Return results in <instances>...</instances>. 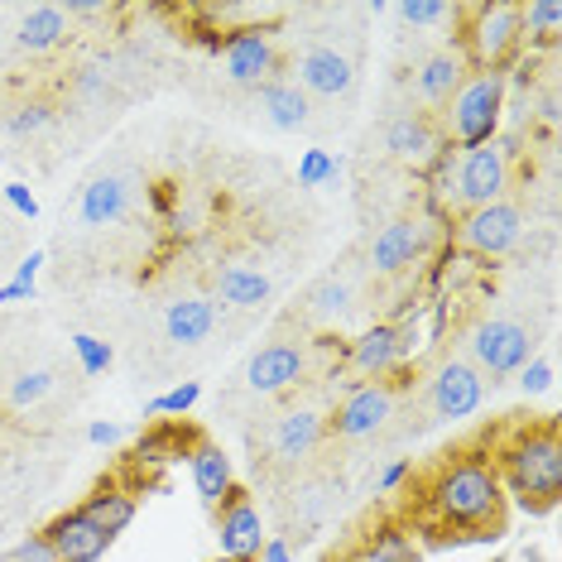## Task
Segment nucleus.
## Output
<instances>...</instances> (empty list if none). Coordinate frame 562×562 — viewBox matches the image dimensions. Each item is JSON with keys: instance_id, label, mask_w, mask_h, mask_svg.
Listing matches in <instances>:
<instances>
[{"instance_id": "obj_39", "label": "nucleus", "mask_w": 562, "mask_h": 562, "mask_svg": "<svg viewBox=\"0 0 562 562\" xmlns=\"http://www.w3.org/2000/svg\"><path fill=\"white\" fill-rule=\"evenodd\" d=\"M0 193H5L10 212L30 216V222H34V216H40V198H34V193H30V188H24V183H5V188H0Z\"/></svg>"}, {"instance_id": "obj_18", "label": "nucleus", "mask_w": 562, "mask_h": 562, "mask_svg": "<svg viewBox=\"0 0 562 562\" xmlns=\"http://www.w3.org/2000/svg\"><path fill=\"white\" fill-rule=\"evenodd\" d=\"M188 476H193V491L207 509H216L226 495L236 491L232 457H226L216 442H193V452H188Z\"/></svg>"}, {"instance_id": "obj_23", "label": "nucleus", "mask_w": 562, "mask_h": 562, "mask_svg": "<svg viewBox=\"0 0 562 562\" xmlns=\"http://www.w3.org/2000/svg\"><path fill=\"white\" fill-rule=\"evenodd\" d=\"M164 331L173 347H198L216 331V303L212 299H173L164 313Z\"/></svg>"}, {"instance_id": "obj_11", "label": "nucleus", "mask_w": 562, "mask_h": 562, "mask_svg": "<svg viewBox=\"0 0 562 562\" xmlns=\"http://www.w3.org/2000/svg\"><path fill=\"white\" fill-rule=\"evenodd\" d=\"M216 58H222L226 78L240 82V87H260L274 78L279 68V54H274V40L265 30H232L216 48Z\"/></svg>"}, {"instance_id": "obj_34", "label": "nucleus", "mask_w": 562, "mask_h": 562, "mask_svg": "<svg viewBox=\"0 0 562 562\" xmlns=\"http://www.w3.org/2000/svg\"><path fill=\"white\" fill-rule=\"evenodd\" d=\"M48 125H54V106H48V101H24L15 116L5 121V131L15 135V139H24V135H40V131H48Z\"/></svg>"}, {"instance_id": "obj_44", "label": "nucleus", "mask_w": 562, "mask_h": 562, "mask_svg": "<svg viewBox=\"0 0 562 562\" xmlns=\"http://www.w3.org/2000/svg\"><path fill=\"white\" fill-rule=\"evenodd\" d=\"M10 303H34V284H20V279H10V284L0 289V308H10Z\"/></svg>"}, {"instance_id": "obj_47", "label": "nucleus", "mask_w": 562, "mask_h": 562, "mask_svg": "<svg viewBox=\"0 0 562 562\" xmlns=\"http://www.w3.org/2000/svg\"><path fill=\"white\" fill-rule=\"evenodd\" d=\"M212 562H240V558H222V553H216V558H212Z\"/></svg>"}, {"instance_id": "obj_5", "label": "nucleus", "mask_w": 562, "mask_h": 562, "mask_svg": "<svg viewBox=\"0 0 562 562\" xmlns=\"http://www.w3.org/2000/svg\"><path fill=\"white\" fill-rule=\"evenodd\" d=\"M509 183H515V155H509L505 139H491V145L457 155L452 173H447V198L462 212H476V207L501 202L509 193Z\"/></svg>"}, {"instance_id": "obj_15", "label": "nucleus", "mask_w": 562, "mask_h": 562, "mask_svg": "<svg viewBox=\"0 0 562 562\" xmlns=\"http://www.w3.org/2000/svg\"><path fill=\"white\" fill-rule=\"evenodd\" d=\"M44 539L54 548V562H101L111 548V539L82 515V509H63V515H54L44 524Z\"/></svg>"}, {"instance_id": "obj_46", "label": "nucleus", "mask_w": 562, "mask_h": 562, "mask_svg": "<svg viewBox=\"0 0 562 562\" xmlns=\"http://www.w3.org/2000/svg\"><path fill=\"white\" fill-rule=\"evenodd\" d=\"M558 116H562V111H558V92H548V97H543V121L558 125Z\"/></svg>"}, {"instance_id": "obj_30", "label": "nucleus", "mask_w": 562, "mask_h": 562, "mask_svg": "<svg viewBox=\"0 0 562 562\" xmlns=\"http://www.w3.org/2000/svg\"><path fill=\"white\" fill-rule=\"evenodd\" d=\"M394 15H400L408 30H432V24H442V20H457L462 10L447 5V0H404V5H394Z\"/></svg>"}, {"instance_id": "obj_42", "label": "nucleus", "mask_w": 562, "mask_h": 562, "mask_svg": "<svg viewBox=\"0 0 562 562\" xmlns=\"http://www.w3.org/2000/svg\"><path fill=\"white\" fill-rule=\"evenodd\" d=\"M44 260H48L44 250H30V255H24V260L15 265V279H20V284H34V279H40V270H44Z\"/></svg>"}, {"instance_id": "obj_10", "label": "nucleus", "mask_w": 562, "mask_h": 562, "mask_svg": "<svg viewBox=\"0 0 562 562\" xmlns=\"http://www.w3.org/2000/svg\"><path fill=\"white\" fill-rule=\"evenodd\" d=\"M265 519H260V505L250 495L232 491L222 505H216V548L222 558H240V562H260V548H265Z\"/></svg>"}, {"instance_id": "obj_35", "label": "nucleus", "mask_w": 562, "mask_h": 562, "mask_svg": "<svg viewBox=\"0 0 562 562\" xmlns=\"http://www.w3.org/2000/svg\"><path fill=\"white\" fill-rule=\"evenodd\" d=\"M351 308V284L347 279H323V284L313 289V313L317 317H341Z\"/></svg>"}, {"instance_id": "obj_41", "label": "nucleus", "mask_w": 562, "mask_h": 562, "mask_svg": "<svg viewBox=\"0 0 562 562\" xmlns=\"http://www.w3.org/2000/svg\"><path fill=\"white\" fill-rule=\"evenodd\" d=\"M106 0H68V10H63V15L68 20H97V15H106Z\"/></svg>"}, {"instance_id": "obj_20", "label": "nucleus", "mask_w": 562, "mask_h": 562, "mask_svg": "<svg viewBox=\"0 0 562 562\" xmlns=\"http://www.w3.org/2000/svg\"><path fill=\"white\" fill-rule=\"evenodd\" d=\"M125 212H131V183H125V178L106 173V178H92V183L82 188V202H78L82 226L106 232V226L125 222Z\"/></svg>"}, {"instance_id": "obj_13", "label": "nucleus", "mask_w": 562, "mask_h": 562, "mask_svg": "<svg viewBox=\"0 0 562 562\" xmlns=\"http://www.w3.org/2000/svg\"><path fill=\"white\" fill-rule=\"evenodd\" d=\"M299 92L303 97H347L351 87H356V63L341 54V48H331V44H313V48H303L299 54Z\"/></svg>"}, {"instance_id": "obj_32", "label": "nucleus", "mask_w": 562, "mask_h": 562, "mask_svg": "<svg viewBox=\"0 0 562 562\" xmlns=\"http://www.w3.org/2000/svg\"><path fill=\"white\" fill-rule=\"evenodd\" d=\"M72 356H78L82 375H106L111 361H116V351H111L101 337H92V331H78V337H72Z\"/></svg>"}, {"instance_id": "obj_36", "label": "nucleus", "mask_w": 562, "mask_h": 562, "mask_svg": "<svg viewBox=\"0 0 562 562\" xmlns=\"http://www.w3.org/2000/svg\"><path fill=\"white\" fill-rule=\"evenodd\" d=\"M375 562H418V548H414V539L408 533H400V529H385L375 539V553H370Z\"/></svg>"}, {"instance_id": "obj_48", "label": "nucleus", "mask_w": 562, "mask_h": 562, "mask_svg": "<svg viewBox=\"0 0 562 562\" xmlns=\"http://www.w3.org/2000/svg\"><path fill=\"white\" fill-rule=\"evenodd\" d=\"M524 562H533V558H524Z\"/></svg>"}, {"instance_id": "obj_12", "label": "nucleus", "mask_w": 562, "mask_h": 562, "mask_svg": "<svg viewBox=\"0 0 562 562\" xmlns=\"http://www.w3.org/2000/svg\"><path fill=\"white\" fill-rule=\"evenodd\" d=\"M308 375V351L303 341H270L246 361V390L250 394H284L293 385H303Z\"/></svg>"}, {"instance_id": "obj_22", "label": "nucleus", "mask_w": 562, "mask_h": 562, "mask_svg": "<svg viewBox=\"0 0 562 562\" xmlns=\"http://www.w3.org/2000/svg\"><path fill=\"white\" fill-rule=\"evenodd\" d=\"M87 519L97 524L101 533H106L111 543H116V533H125L131 529V519H135V509H139V501H135V491H125V485H97L92 495H87V501L78 505Z\"/></svg>"}, {"instance_id": "obj_29", "label": "nucleus", "mask_w": 562, "mask_h": 562, "mask_svg": "<svg viewBox=\"0 0 562 562\" xmlns=\"http://www.w3.org/2000/svg\"><path fill=\"white\" fill-rule=\"evenodd\" d=\"M198 400H202V385H198V380H183V385L164 390L159 400H149L145 414H149V418H188V414L198 408Z\"/></svg>"}, {"instance_id": "obj_27", "label": "nucleus", "mask_w": 562, "mask_h": 562, "mask_svg": "<svg viewBox=\"0 0 562 562\" xmlns=\"http://www.w3.org/2000/svg\"><path fill=\"white\" fill-rule=\"evenodd\" d=\"M216 299L232 303V308H260L270 299V279L260 270H250V265H226L216 274Z\"/></svg>"}, {"instance_id": "obj_33", "label": "nucleus", "mask_w": 562, "mask_h": 562, "mask_svg": "<svg viewBox=\"0 0 562 562\" xmlns=\"http://www.w3.org/2000/svg\"><path fill=\"white\" fill-rule=\"evenodd\" d=\"M337 173H341V164L327 155V149H308V155L299 159V183L303 188H327V183H337Z\"/></svg>"}, {"instance_id": "obj_43", "label": "nucleus", "mask_w": 562, "mask_h": 562, "mask_svg": "<svg viewBox=\"0 0 562 562\" xmlns=\"http://www.w3.org/2000/svg\"><path fill=\"white\" fill-rule=\"evenodd\" d=\"M408 471H414V462H390L385 471H380V491H385V495L400 491V485L408 481Z\"/></svg>"}, {"instance_id": "obj_28", "label": "nucleus", "mask_w": 562, "mask_h": 562, "mask_svg": "<svg viewBox=\"0 0 562 562\" xmlns=\"http://www.w3.org/2000/svg\"><path fill=\"white\" fill-rule=\"evenodd\" d=\"M519 20H524V44L553 48L562 30V0H529V5H519Z\"/></svg>"}, {"instance_id": "obj_2", "label": "nucleus", "mask_w": 562, "mask_h": 562, "mask_svg": "<svg viewBox=\"0 0 562 562\" xmlns=\"http://www.w3.org/2000/svg\"><path fill=\"white\" fill-rule=\"evenodd\" d=\"M495 476L505 485V501L515 495L519 509L548 515L562 501V438L558 424H529L495 452Z\"/></svg>"}, {"instance_id": "obj_17", "label": "nucleus", "mask_w": 562, "mask_h": 562, "mask_svg": "<svg viewBox=\"0 0 562 562\" xmlns=\"http://www.w3.org/2000/svg\"><path fill=\"white\" fill-rule=\"evenodd\" d=\"M323 438H327L323 414H313V408H289L270 432V452H274V462H303V457H313L317 447H323Z\"/></svg>"}, {"instance_id": "obj_21", "label": "nucleus", "mask_w": 562, "mask_h": 562, "mask_svg": "<svg viewBox=\"0 0 562 562\" xmlns=\"http://www.w3.org/2000/svg\"><path fill=\"white\" fill-rule=\"evenodd\" d=\"M471 63L462 58V48H438L432 58H424V68L414 72L418 82V97L428 101V106H447V101L457 97V87L467 82Z\"/></svg>"}, {"instance_id": "obj_8", "label": "nucleus", "mask_w": 562, "mask_h": 562, "mask_svg": "<svg viewBox=\"0 0 562 562\" xmlns=\"http://www.w3.org/2000/svg\"><path fill=\"white\" fill-rule=\"evenodd\" d=\"M390 418H394V385L366 380V385H356L347 400L337 404V414L327 418V432L331 438H370V432H380Z\"/></svg>"}, {"instance_id": "obj_19", "label": "nucleus", "mask_w": 562, "mask_h": 562, "mask_svg": "<svg viewBox=\"0 0 562 562\" xmlns=\"http://www.w3.org/2000/svg\"><path fill=\"white\" fill-rule=\"evenodd\" d=\"M442 145H447L442 131L424 116V111H404V116H394L390 131H385V149L404 164H424V159L438 155Z\"/></svg>"}, {"instance_id": "obj_9", "label": "nucleus", "mask_w": 562, "mask_h": 562, "mask_svg": "<svg viewBox=\"0 0 562 562\" xmlns=\"http://www.w3.org/2000/svg\"><path fill=\"white\" fill-rule=\"evenodd\" d=\"M485 400V375L471 361H442L428 380V404L442 424H457V418H471Z\"/></svg>"}, {"instance_id": "obj_1", "label": "nucleus", "mask_w": 562, "mask_h": 562, "mask_svg": "<svg viewBox=\"0 0 562 562\" xmlns=\"http://www.w3.org/2000/svg\"><path fill=\"white\" fill-rule=\"evenodd\" d=\"M424 505L442 529H457L452 543H495L505 533V485L495 476V462L481 452L442 462Z\"/></svg>"}, {"instance_id": "obj_24", "label": "nucleus", "mask_w": 562, "mask_h": 562, "mask_svg": "<svg viewBox=\"0 0 562 562\" xmlns=\"http://www.w3.org/2000/svg\"><path fill=\"white\" fill-rule=\"evenodd\" d=\"M63 40H68V15H63V5H34V10H24L15 24V44L24 54H54Z\"/></svg>"}, {"instance_id": "obj_38", "label": "nucleus", "mask_w": 562, "mask_h": 562, "mask_svg": "<svg viewBox=\"0 0 562 562\" xmlns=\"http://www.w3.org/2000/svg\"><path fill=\"white\" fill-rule=\"evenodd\" d=\"M5 562H54V548H48L44 529H40V533H24V539L5 553Z\"/></svg>"}, {"instance_id": "obj_6", "label": "nucleus", "mask_w": 562, "mask_h": 562, "mask_svg": "<svg viewBox=\"0 0 562 562\" xmlns=\"http://www.w3.org/2000/svg\"><path fill=\"white\" fill-rule=\"evenodd\" d=\"M467 347H471V366L481 375H519V366L533 361V331L515 323V317H481L476 327L467 331Z\"/></svg>"}, {"instance_id": "obj_31", "label": "nucleus", "mask_w": 562, "mask_h": 562, "mask_svg": "<svg viewBox=\"0 0 562 562\" xmlns=\"http://www.w3.org/2000/svg\"><path fill=\"white\" fill-rule=\"evenodd\" d=\"M54 390V370H20L15 380H10V408H30V404H40L44 394Z\"/></svg>"}, {"instance_id": "obj_25", "label": "nucleus", "mask_w": 562, "mask_h": 562, "mask_svg": "<svg viewBox=\"0 0 562 562\" xmlns=\"http://www.w3.org/2000/svg\"><path fill=\"white\" fill-rule=\"evenodd\" d=\"M260 111H265V121H270L274 131H303L313 106L293 82L270 78V82H260Z\"/></svg>"}, {"instance_id": "obj_37", "label": "nucleus", "mask_w": 562, "mask_h": 562, "mask_svg": "<svg viewBox=\"0 0 562 562\" xmlns=\"http://www.w3.org/2000/svg\"><path fill=\"white\" fill-rule=\"evenodd\" d=\"M553 380H558V370H553L548 356H533L529 366H519V390L524 394H548L553 390Z\"/></svg>"}, {"instance_id": "obj_16", "label": "nucleus", "mask_w": 562, "mask_h": 562, "mask_svg": "<svg viewBox=\"0 0 562 562\" xmlns=\"http://www.w3.org/2000/svg\"><path fill=\"white\" fill-rule=\"evenodd\" d=\"M418 347V337L408 327H394V323H380V327H366L361 337L351 341V366L361 370V375L370 380H380V375H390L394 366L404 361L408 351Z\"/></svg>"}, {"instance_id": "obj_4", "label": "nucleus", "mask_w": 562, "mask_h": 562, "mask_svg": "<svg viewBox=\"0 0 562 562\" xmlns=\"http://www.w3.org/2000/svg\"><path fill=\"white\" fill-rule=\"evenodd\" d=\"M457 48L471 63V72H505L524 48L519 5H509V0H481V5H471Z\"/></svg>"}, {"instance_id": "obj_45", "label": "nucleus", "mask_w": 562, "mask_h": 562, "mask_svg": "<svg viewBox=\"0 0 562 562\" xmlns=\"http://www.w3.org/2000/svg\"><path fill=\"white\" fill-rule=\"evenodd\" d=\"M260 562H293V548L284 539H265L260 548Z\"/></svg>"}, {"instance_id": "obj_26", "label": "nucleus", "mask_w": 562, "mask_h": 562, "mask_svg": "<svg viewBox=\"0 0 562 562\" xmlns=\"http://www.w3.org/2000/svg\"><path fill=\"white\" fill-rule=\"evenodd\" d=\"M188 452H193V447H188V428L183 424H159V428L139 432V442L131 447V462L145 471V467H164V462L188 457Z\"/></svg>"}, {"instance_id": "obj_40", "label": "nucleus", "mask_w": 562, "mask_h": 562, "mask_svg": "<svg viewBox=\"0 0 562 562\" xmlns=\"http://www.w3.org/2000/svg\"><path fill=\"white\" fill-rule=\"evenodd\" d=\"M121 438H125V428L111 424V418H97V424L87 428V442H92V447H116Z\"/></svg>"}, {"instance_id": "obj_14", "label": "nucleus", "mask_w": 562, "mask_h": 562, "mask_svg": "<svg viewBox=\"0 0 562 562\" xmlns=\"http://www.w3.org/2000/svg\"><path fill=\"white\" fill-rule=\"evenodd\" d=\"M428 240H432L428 222H418V216H400V222H390L385 232L375 236V246H370V270L375 274L408 270V265H418L428 255Z\"/></svg>"}, {"instance_id": "obj_7", "label": "nucleus", "mask_w": 562, "mask_h": 562, "mask_svg": "<svg viewBox=\"0 0 562 562\" xmlns=\"http://www.w3.org/2000/svg\"><path fill=\"white\" fill-rule=\"evenodd\" d=\"M524 240V207L519 202H491V207H476V212H462L457 222V246L481 255V260H501Z\"/></svg>"}, {"instance_id": "obj_3", "label": "nucleus", "mask_w": 562, "mask_h": 562, "mask_svg": "<svg viewBox=\"0 0 562 562\" xmlns=\"http://www.w3.org/2000/svg\"><path fill=\"white\" fill-rule=\"evenodd\" d=\"M505 72H467V82L457 87V97L447 101L442 131L457 149H476L501 139V111H505Z\"/></svg>"}]
</instances>
